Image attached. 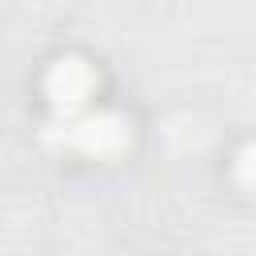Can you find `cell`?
Instances as JSON below:
<instances>
[{"mask_svg": "<svg viewBox=\"0 0 256 256\" xmlns=\"http://www.w3.org/2000/svg\"><path fill=\"white\" fill-rule=\"evenodd\" d=\"M60 140H64L68 148L88 152V156H116V152L128 144V132H124V124H120L116 116H92V112H88V116L64 124Z\"/></svg>", "mask_w": 256, "mask_h": 256, "instance_id": "6da1fadb", "label": "cell"}, {"mask_svg": "<svg viewBox=\"0 0 256 256\" xmlns=\"http://www.w3.org/2000/svg\"><path fill=\"white\" fill-rule=\"evenodd\" d=\"M92 84H96V76H92V68H88L84 60H64V64H56L52 76H48V96H52L56 112L72 116V112L84 108Z\"/></svg>", "mask_w": 256, "mask_h": 256, "instance_id": "7a4b0ae2", "label": "cell"}]
</instances>
